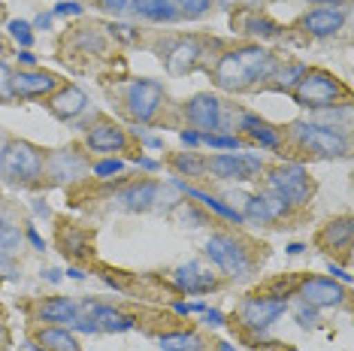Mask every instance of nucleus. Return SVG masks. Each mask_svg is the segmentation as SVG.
I'll list each match as a JSON object with an SVG mask.
<instances>
[{
    "instance_id": "f257e3e1",
    "label": "nucleus",
    "mask_w": 354,
    "mask_h": 351,
    "mask_svg": "<svg viewBox=\"0 0 354 351\" xmlns=\"http://www.w3.org/2000/svg\"><path fill=\"white\" fill-rule=\"evenodd\" d=\"M279 70V61L270 49L257 43H245L236 49L221 52L212 64V82L221 91H257L272 73Z\"/></svg>"
},
{
    "instance_id": "f03ea898",
    "label": "nucleus",
    "mask_w": 354,
    "mask_h": 351,
    "mask_svg": "<svg viewBox=\"0 0 354 351\" xmlns=\"http://www.w3.org/2000/svg\"><path fill=\"white\" fill-rule=\"evenodd\" d=\"M291 97L297 106L303 109H333V106H345V103H351V88L339 82L333 73H327V70L321 67H306L300 82L291 88Z\"/></svg>"
},
{
    "instance_id": "7ed1b4c3",
    "label": "nucleus",
    "mask_w": 354,
    "mask_h": 351,
    "mask_svg": "<svg viewBox=\"0 0 354 351\" xmlns=\"http://www.w3.org/2000/svg\"><path fill=\"white\" fill-rule=\"evenodd\" d=\"M285 146L309 158H348V137L339 127H327L318 122H294L285 131Z\"/></svg>"
},
{
    "instance_id": "20e7f679",
    "label": "nucleus",
    "mask_w": 354,
    "mask_h": 351,
    "mask_svg": "<svg viewBox=\"0 0 354 351\" xmlns=\"http://www.w3.org/2000/svg\"><path fill=\"white\" fill-rule=\"evenodd\" d=\"M257 243L236 234H212L206 239V258L227 278H245L257 267Z\"/></svg>"
},
{
    "instance_id": "39448f33",
    "label": "nucleus",
    "mask_w": 354,
    "mask_h": 351,
    "mask_svg": "<svg viewBox=\"0 0 354 351\" xmlns=\"http://www.w3.org/2000/svg\"><path fill=\"white\" fill-rule=\"evenodd\" d=\"M288 312V300L285 297H270V294H248V297L236 306L233 312V324L245 327L248 345L257 348L261 345V333L272 327L281 315Z\"/></svg>"
},
{
    "instance_id": "423d86ee",
    "label": "nucleus",
    "mask_w": 354,
    "mask_h": 351,
    "mask_svg": "<svg viewBox=\"0 0 354 351\" xmlns=\"http://www.w3.org/2000/svg\"><path fill=\"white\" fill-rule=\"evenodd\" d=\"M0 173L12 182V185L30 188L39 185L46 176V155L43 149H37L34 142H6L3 155H0Z\"/></svg>"
},
{
    "instance_id": "0eeeda50",
    "label": "nucleus",
    "mask_w": 354,
    "mask_h": 351,
    "mask_svg": "<svg viewBox=\"0 0 354 351\" xmlns=\"http://www.w3.org/2000/svg\"><path fill=\"white\" fill-rule=\"evenodd\" d=\"M263 185L270 191H276L279 197H285L294 209H306L315 197V182H312L309 170L303 164H279L263 170Z\"/></svg>"
},
{
    "instance_id": "6e6552de",
    "label": "nucleus",
    "mask_w": 354,
    "mask_h": 351,
    "mask_svg": "<svg viewBox=\"0 0 354 351\" xmlns=\"http://www.w3.org/2000/svg\"><path fill=\"white\" fill-rule=\"evenodd\" d=\"M122 103H124V113H127L131 122L151 124L160 109H164L167 91H164L160 82H155V79H133V82L124 85Z\"/></svg>"
},
{
    "instance_id": "1a4fd4ad",
    "label": "nucleus",
    "mask_w": 354,
    "mask_h": 351,
    "mask_svg": "<svg viewBox=\"0 0 354 351\" xmlns=\"http://www.w3.org/2000/svg\"><path fill=\"white\" fill-rule=\"evenodd\" d=\"M85 149L97 151V155H115V151H131L133 137L127 133V127L112 122L106 115H97V122L88 127L85 133Z\"/></svg>"
},
{
    "instance_id": "9d476101",
    "label": "nucleus",
    "mask_w": 354,
    "mask_h": 351,
    "mask_svg": "<svg viewBox=\"0 0 354 351\" xmlns=\"http://www.w3.org/2000/svg\"><path fill=\"white\" fill-rule=\"evenodd\" d=\"M267 170L261 158L254 155H212L206 158V179H261V173Z\"/></svg>"
},
{
    "instance_id": "9b49d317",
    "label": "nucleus",
    "mask_w": 354,
    "mask_h": 351,
    "mask_svg": "<svg viewBox=\"0 0 354 351\" xmlns=\"http://www.w3.org/2000/svg\"><path fill=\"white\" fill-rule=\"evenodd\" d=\"M297 297L312 309H336V306L348 303V288L333 282V278H324V276H306L303 282L297 285Z\"/></svg>"
},
{
    "instance_id": "f8f14e48",
    "label": "nucleus",
    "mask_w": 354,
    "mask_h": 351,
    "mask_svg": "<svg viewBox=\"0 0 354 351\" xmlns=\"http://www.w3.org/2000/svg\"><path fill=\"white\" fill-rule=\"evenodd\" d=\"M185 118L188 124H194L197 133H218L224 131V109L221 100L209 91L194 94L188 103H185Z\"/></svg>"
},
{
    "instance_id": "ddd939ff",
    "label": "nucleus",
    "mask_w": 354,
    "mask_h": 351,
    "mask_svg": "<svg viewBox=\"0 0 354 351\" xmlns=\"http://www.w3.org/2000/svg\"><path fill=\"white\" fill-rule=\"evenodd\" d=\"M209 46H218V39L182 37V39H176L173 46H167L160 58L167 61V67H170L173 73H182V70H194L200 61L209 58Z\"/></svg>"
},
{
    "instance_id": "4468645a",
    "label": "nucleus",
    "mask_w": 354,
    "mask_h": 351,
    "mask_svg": "<svg viewBox=\"0 0 354 351\" xmlns=\"http://www.w3.org/2000/svg\"><path fill=\"white\" fill-rule=\"evenodd\" d=\"M61 85H64L61 76L46 73V70H19V73H12V97L19 100L52 97Z\"/></svg>"
},
{
    "instance_id": "2eb2a0df",
    "label": "nucleus",
    "mask_w": 354,
    "mask_h": 351,
    "mask_svg": "<svg viewBox=\"0 0 354 351\" xmlns=\"http://www.w3.org/2000/svg\"><path fill=\"white\" fill-rule=\"evenodd\" d=\"M158 197H160L158 182L140 179V182H127L118 194H112V200H115V206L124 209V212H149Z\"/></svg>"
},
{
    "instance_id": "dca6fc26",
    "label": "nucleus",
    "mask_w": 354,
    "mask_h": 351,
    "mask_svg": "<svg viewBox=\"0 0 354 351\" xmlns=\"http://www.w3.org/2000/svg\"><path fill=\"white\" fill-rule=\"evenodd\" d=\"M239 131H243L248 146H261V149H270V151L285 149V133H281V127H272L270 122H263V118H257L252 113L239 115Z\"/></svg>"
},
{
    "instance_id": "f3484780",
    "label": "nucleus",
    "mask_w": 354,
    "mask_h": 351,
    "mask_svg": "<svg viewBox=\"0 0 354 351\" xmlns=\"http://www.w3.org/2000/svg\"><path fill=\"white\" fill-rule=\"evenodd\" d=\"M315 245L324 254H339L342 260H348V249H351V218L342 215V218H330L324 227L315 234Z\"/></svg>"
},
{
    "instance_id": "a211bd4d",
    "label": "nucleus",
    "mask_w": 354,
    "mask_h": 351,
    "mask_svg": "<svg viewBox=\"0 0 354 351\" xmlns=\"http://www.w3.org/2000/svg\"><path fill=\"white\" fill-rule=\"evenodd\" d=\"M345 25V10H330V6H318V10H309L297 21V28L303 34L315 37V39H324V37H333L339 34Z\"/></svg>"
},
{
    "instance_id": "6ab92c4d",
    "label": "nucleus",
    "mask_w": 354,
    "mask_h": 351,
    "mask_svg": "<svg viewBox=\"0 0 354 351\" xmlns=\"http://www.w3.org/2000/svg\"><path fill=\"white\" fill-rule=\"evenodd\" d=\"M173 285H176V291H182V294H209V291L221 288L218 276L203 269L200 263H185V267H179L173 273Z\"/></svg>"
},
{
    "instance_id": "aec40b11",
    "label": "nucleus",
    "mask_w": 354,
    "mask_h": 351,
    "mask_svg": "<svg viewBox=\"0 0 354 351\" xmlns=\"http://www.w3.org/2000/svg\"><path fill=\"white\" fill-rule=\"evenodd\" d=\"M49 109L55 118H61V122H73L76 115H82L88 109V97L82 88L76 85H61L58 91L49 97Z\"/></svg>"
},
{
    "instance_id": "412c9836",
    "label": "nucleus",
    "mask_w": 354,
    "mask_h": 351,
    "mask_svg": "<svg viewBox=\"0 0 354 351\" xmlns=\"http://www.w3.org/2000/svg\"><path fill=\"white\" fill-rule=\"evenodd\" d=\"M30 342H34L37 351H82L79 339L70 330H64L61 324L37 327V330L30 333Z\"/></svg>"
},
{
    "instance_id": "4be33fe9",
    "label": "nucleus",
    "mask_w": 354,
    "mask_h": 351,
    "mask_svg": "<svg viewBox=\"0 0 354 351\" xmlns=\"http://www.w3.org/2000/svg\"><path fill=\"white\" fill-rule=\"evenodd\" d=\"M34 312L46 324H70L79 315V303L73 297H46L37 303Z\"/></svg>"
},
{
    "instance_id": "5701e85b",
    "label": "nucleus",
    "mask_w": 354,
    "mask_h": 351,
    "mask_svg": "<svg viewBox=\"0 0 354 351\" xmlns=\"http://www.w3.org/2000/svg\"><path fill=\"white\" fill-rule=\"evenodd\" d=\"M85 158H79L76 151H55V155L46 158V176H52V179H79V176L85 173Z\"/></svg>"
},
{
    "instance_id": "b1692460",
    "label": "nucleus",
    "mask_w": 354,
    "mask_h": 351,
    "mask_svg": "<svg viewBox=\"0 0 354 351\" xmlns=\"http://www.w3.org/2000/svg\"><path fill=\"white\" fill-rule=\"evenodd\" d=\"M160 351H203L209 348V339L197 330H170V333H160L158 336Z\"/></svg>"
},
{
    "instance_id": "393cba45",
    "label": "nucleus",
    "mask_w": 354,
    "mask_h": 351,
    "mask_svg": "<svg viewBox=\"0 0 354 351\" xmlns=\"http://www.w3.org/2000/svg\"><path fill=\"white\" fill-rule=\"evenodd\" d=\"M176 185L182 188V194L188 197V200H197L203 209H212L218 218L224 221H233V225H243V212H236V209H230L227 203H221L218 197H212V194H206V191H200V188H191V185H185V182H176Z\"/></svg>"
},
{
    "instance_id": "a878e982",
    "label": "nucleus",
    "mask_w": 354,
    "mask_h": 351,
    "mask_svg": "<svg viewBox=\"0 0 354 351\" xmlns=\"http://www.w3.org/2000/svg\"><path fill=\"white\" fill-rule=\"evenodd\" d=\"M233 28H239L248 37H263V39H272L281 34V28L276 21H270L267 15H261V12H243L239 19L233 15Z\"/></svg>"
},
{
    "instance_id": "bb28decb",
    "label": "nucleus",
    "mask_w": 354,
    "mask_h": 351,
    "mask_svg": "<svg viewBox=\"0 0 354 351\" xmlns=\"http://www.w3.org/2000/svg\"><path fill=\"white\" fill-rule=\"evenodd\" d=\"M131 6H133V12L146 21H167V25H170V21L179 19L173 0H131Z\"/></svg>"
},
{
    "instance_id": "cd10ccee",
    "label": "nucleus",
    "mask_w": 354,
    "mask_h": 351,
    "mask_svg": "<svg viewBox=\"0 0 354 351\" xmlns=\"http://www.w3.org/2000/svg\"><path fill=\"white\" fill-rule=\"evenodd\" d=\"M173 170L179 176H191V179H206V158H200L197 151H182L173 158Z\"/></svg>"
},
{
    "instance_id": "c85d7f7f",
    "label": "nucleus",
    "mask_w": 354,
    "mask_h": 351,
    "mask_svg": "<svg viewBox=\"0 0 354 351\" xmlns=\"http://www.w3.org/2000/svg\"><path fill=\"white\" fill-rule=\"evenodd\" d=\"M303 70H306L303 64H285V67H279L276 73H272L276 82H270V88H272V91H288V94H291V88L300 82Z\"/></svg>"
},
{
    "instance_id": "c756f323",
    "label": "nucleus",
    "mask_w": 354,
    "mask_h": 351,
    "mask_svg": "<svg viewBox=\"0 0 354 351\" xmlns=\"http://www.w3.org/2000/svg\"><path fill=\"white\" fill-rule=\"evenodd\" d=\"M243 218L257 221V225H272V215H270V209H267V200H263V194H252V197H245Z\"/></svg>"
},
{
    "instance_id": "7c9ffc66",
    "label": "nucleus",
    "mask_w": 354,
    "mask_h": 351,
    "mask_svg": "<svg viewBox=\"0 0 354 351\" xmlns=\"http://www.w3.org/2000/svg\"><path fill=\"white\" fill-rule=\"evenodd\" d=\"M58 243H61V252L64 254H70V258H88V254L82 252L85 245H88V239L85 234H79V230H61V236H58Z\"/></svg>"
},
{
    "instance_id": "2f4dec72",
    "label": "nucleus",
    "mask_w": 354,
    "mask_h": 351,
    "mask_svg": "<svg viewBox=\"0 0 354 351\" xmlns=\"http://www.w3.org/2000/svg\"><path fill=\"white\" fill-rule=\"evenodd\" d=\"M215 0H173L176 12L185 15V19H203V15L212 10Z\"/></svg>"
},
{
    "instance_id": "473e14b6",
    "label": "nucleus",
    "mask_w": 354,
    "mask_h": 351,
    "mask_svg": "<svg viewBox=\"0 0 354 351\" xmlns=\"http://www.w3.org/2000/svg\"><path fill=\"white\" fill-rule=\"evenodd\" d=\"M15 249H21V230L12 221H0V252L15 254Z\"/></svg>"
},
{
    "instance_id": "72a5a7b5",
    "label": "nucleus",
    "mask_w": 354,
    "mask_h": 351,
    "mask_svg": "<svg viewBox=\"0 0 354 351\" xmlns=\"http://www.w3.org/2000/svg\"><path fill=\"white\" fill-rule=\"evenodd\" d=\"M200 142L203 146H212V149H243L245 140L239 137H218V133H200Z\"/></svg>"
},
{
    "instance_id": "f704fd0d",
    "label": "nucleus",
    "mask_w": 354,
    "mask_h": 351,
    "mask_svg": "<svg viewBox=\"0 0 354 351\" xmlns=\"http://www.w3.org/2000/svg\"><path fill=\"white\" fill-rule=\"evenodd\" d=\"M12 70L0 61V103H12Z\"/></svg>"
},
{
    "instance_id": "c9c22d12",
    "label": "nucleus",
    "mask_w": 354,
    "mask_h": 351,
    "mask_svg": "<svg viewBox=\"0 0 354 351\" xmlns=\"http://www.w3.org/2000/svg\"><path fill=\"white\" fill-rule=\"evenodd\" d=\"M10 30H12V37L19 39L21 46H30V43H34V34H30V25H25V21H12Z\"/></svg>"
},
{
    "instance_id": "e433bc0d",
    "label": "nucleus",
    "mask_w": 354,
    "mask_h": 351,
    "mask_svg": "<svg viewBox=\"0 0 354 351\" xmlns=\"http://www.w3.org/2000/svg\"><path fill=\"white\" fill-rule=\"evenodd\" d=\"M297 321H300L303 327H315V309H306V303H303V309H297Z\"/></svg>"
},
{
    "instance_id": "4c0bfd02",
    "label": "nucleus",
    "mask_w": 354,
    "mask_h": 351,
    "mask_svg": "<svg viewBox=\"0 0 354 351\" xmlns=\"http://www.w3.org/2000/svg\"><path fill=\"white\" fill-rule=\"evenodd\" d=\"M97 6H103L109 12H124L131 6V0H97Z\"/></svg>"
},
{
    "instance_id": "58836bf2",
    "label": "nucleus",
    "mask_w": 354,
    "mask_h": 351,
    "mask_svg": "<svg viewBox=\"0 0 354 351\" xmlns=\"http://www.w3.org/2000/svg\"><path fill=\"white\" fill-rule=\"evenodd\" d=\"M118 170H122V161H106V164H97V167H94V173L103 176V179H106L109 173H118Z\"/></svg>"
},
{
    "instance_id": "ea45409f",
    "label": "nucleus",
    "mask_w": 354,
    "mask_h": 351,
    "mask_svg": "<svg viewBox=\"0 0 354 351\" xmlns=\"http://www.w3.org/2000/svg\"><path fill=\"white\" fill-rule=\"evenodd\" d=\"M12 254H6V252H0V273H12Z\"/></svg>"
},
{
    "instance_id": "a19ab883",
    "label": "nucleus",
    "mask_w": 354,
    "mask_h": 351,
    "mask_svg": "<svg viewBox=\"0 0 354 351\" xmlns=\"http://www.w3.org/2000/svg\"><path fill=\"white\" fill-rule=\"evenodd\" d=\"M55 12H61V15H76V12H82V10H79V6L76 3H58V6H55Z\"/></svg>"
},
{
    "instance_id": "79ce46f5",
    "label": "nucleus",
    "mask_w": 354,
    "mask_h": 351,
    "mask_svg": "<svg viewBox=\"0 0 354 351\" xmlns=\"http://www.w3.org/2000/svg\"><path fill=\"white\" fill-rule=\"evenodd\" d=\"M182 142H185V146H200V133L185 131V133H182Z\"/></svg>"
},
{
    "instance_id": "37998d69",
    "label": "nucleus",
    "mask_w": 354,
    "mask_h": 351,
    "mask_svg": "<svg viewBox=\"0 0 354 351\" xmlns=\"http://www.w3.org/2000/svg\"><path fill=\"white\" fill-rule=\"evenodd\" d=\"M309 3H315V6H333V10H339V6H345L348 0H309Z\"/></svg>"
},
{
    "instance_id": "c03bdc74",
    "label": "nucleus",
    "mask_w": 354,
    "mask_h": 351,
    "mask_svg": "<svg viewBox=\"0 0 354 351\" xmlns=\"http://www.w3.org/2000/svg\"><path fill=\"white\" fill-rule=\"evenodd\" d=\"M28 239H30V243H34V245H37V249H39V252H43V249H46V245H43V239H39V236H37V230H34V227H28Z\"/></svg>"
},
{
    "instance_id": "a18cd8bd",
    "label": "nucleus",
    "mask_w": 354,
    "mask_h": 351,
    "mask_svg": "<svg viewBox=\"0 0 354 351\" xmlns=\"http://www.w3.org/2000/svg\"><path fill=\"white\" fill-rule=\"evenodd\" d=\"M206 321L209 324H224V315L221 312H206Z\"/></svg>"
},
{
    "instance_id": "49530a36",
    "label": "nucleus",
    "mask_w": 354,
    "mask_h": 351,
    "mask_svg": "<svg viewBox=\"0 0 354 351\" xmlns=\"http://www.w3.org/2000/svg\"><path fill=\"white\" fill-rule=\"evenodd\" d=\"M21 64H28V67H34V55H30L28 49H25V52H21Z\"/></svg>"
},
{
    "instance_id": "de8ad7c7",
    "label": "nucleus",
    "mask_w": 354,
    "mask_h": 351,
    "mask_svg": "<svg viewBox=\"0 0 354 351\" xmlns=\"http://www.w3.org/2000/svg\"><path fill=\"white\" fill-rule=\"evenodd\" d=\"M6 142H10V140H6V133L0 131V155H3V146H6Z\"/></svg>"
},
{
    "instance_id": "09e8293b",
    "label": "nucleus",
    "mask_w": 354,
    "mask_h": 351,
    "mask_svg": "<svg viewBox=\"0 0 354 351\" xmlns=\"http://www.w3.org/2000/svg\"><path fill=\"white\" fill-rule=\"evenodd\" d=\"M0 55H6V43H3V39H0Z\"/></svg>"
},
{
    "instance_id": "8fccbe9b",
    "label": "nucleus",
    "mask_w": 354,
    "mask_h": 351,
    "mask_svg": "<svg viewBox=\"0 0 354 351\" xmlns=\"http://www.w3.org/2000/svg\"><path fill=\"white\" fill-rule=\"evenodd\" d=\"M254 3H267V0H254Z\"/></svg>"
},
{
    "instance_id": "3c124183",
    "label": "nucleus",
    "mask_w": 354,
    "mask_h": 351,
    "mask_svg": "<svg viewBox=\"0 0 354 351\" xmlns=\"http://www.w3.org/2000/svg\"><path fill=\"white\" fill-rule=\"evenodd\" d=\"M0 19H3V6H0Z\"/></svg>"
},
{
    "instance_id": "603ef678",
    "label": "nucleus",
    "mask_w": 354,
    "mask_h": 351,
    "mask_svg": "<svg viewBox=\"0 0 354 351\" xmlns=\"http://www.w3.org/2000/svg\"><path fill=\"white\" fill-rule=\"evenodd\" d=\"M276 351H279V348H276Z\"/></svg>"
}]
</instances>
